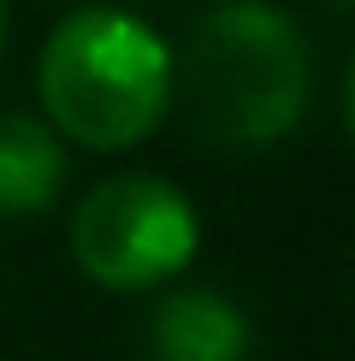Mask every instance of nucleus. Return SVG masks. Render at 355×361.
Here are the masks:
<instances>
[{
  "mask_svg": "<svg viewBox=\"0 0 355 361\" xmlns=\"http://www.w3.org/2000/svg\"><path fill=\"white\" fill-rule=\"evenodd\" d=\"M184 83L189 125L213 148H273L308 113V42L290 12L273 0H219L189 30L184 66H172V89Z\"/></svg>",
  "mask_w": 355,
  "mask_h": 361,
  "instance_id": "f257e3e1",
  "label": "nucleus"
},
{
  "mask_svg": "<svg viewBox=\"0 0 355 361\" xmlns=\"http://www.w3.org/2000/svg\"><path fill=\"white\" fill-rule=\"evenodd\" d=\"M54 130L95 154L142 142L172 107V54L125 6H83L48 36L36 66Z\"/></svg>",
  "mask_w": 355,
  "mask_h": 361,
  "instance_id": "f03ea898",
  "label": "nucleus"
},
{
  "mask_svg": "<svg viewBox=\"0 0 355 361\" xmlns=\"http://www.w3.org/2000/svg\"><path fill=\"white\" fill-rule=\"evenodd\" d=\"M71 255L107 290L166 284L196 255V207L172 178L154 172L101 178L71 214Z\"/></svg>",
  "mask_w": 355,
  "mask_h": 361,
  "instance_id": "7ed1b4c3",
  "label": "nucleus"
},
{
  "mask_svg": "<svg viewBox=\"0 0 355 361\" xmlns=\"http://www.w3.org/2000/svg\"><path fill=\"white\" fill-rule=\"evenodd\" d=\"M148 343H154V361H243L249 326L213 290H172L154 308Z\"/></svg>",
  "mask_w": 355,
  "mask_h": 361,
  "instance_id": "20e7f679",
  "label": "nucleus"
},
{
  "mask_svg": "<svg viewBox=\"0 0 355 361\" xmlns=\"http://www.w3.org/2000/svg\"><path fill=\"white\" fill-rule=\"evenodd\" d=\"M66 184V148L42 118H0V214H42Z\"/></svg>",
  "mask_w": 355,
  "mask_h": 361,
  "instance_id": "39448f33",
  "label": "nucleus"
},
{
  "mask_svg": "<svg viewBox=\"0 0 355 361\" xmlns=\"http://www.w3.org/2000/svg\"><path fill=\"white\" fill-rule=\"evenodd\" d=\"M344 125H349V142H355V59H349V78H344Z\"/></svg>",
  "mask_w": 355,
  "mask_h": 361,
  "instance_id": "423d86ee",
  "label": "nucleus"
},
{
  "mask_svg": "<svg viewBox=\"0 0 355 361\" xmlns=\"http://www.w3.org/2000/svg\"><path fill=\"white\" fill-rule=\"evenodd\" d=\"M0 36H6V0H0Z\"/></svg>",
  "mask_w": 355,
  "mask_h": 361,
  "instance_id": "0eeeda50",
  "label": "nucleus"
},
{
  "mask_svg": "<svg viewBox=\"0 0 355 361\" xmlns=\"http://www.w3.org/2000/svg\"><path fill=\"white\" fill-rule=\"evenodd\" d=\"M344 6H355V0H344Z\"/></svg>",
  "mask_w": 355,
  "mask_h": 361,
  "instance_id": "6e6552de",
  "label": "nucleus"
}]
</instances>
